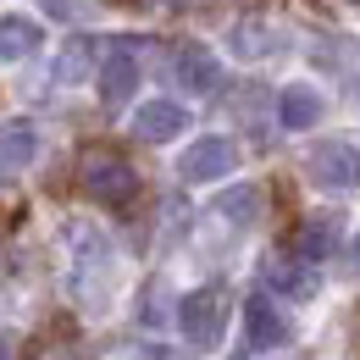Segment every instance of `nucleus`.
Returning <instances> with one entry per match:
<instances>
[{
	"instance_id": "nucleus-1",
	"label": "nucleus",
	"mask_w": 360,
	"mask_h": 360,
	"mask_svg": "<svg viewBox=\"0 0 360 360\" xmlns=\"http://www.w3.org/2000/svg\"><path fill=\"white\" fill-rule=\"evenodd\" d=\"M61 238H67V277H72V294H78V305L84 311H100L105 300H111V238L89 222V217H72V222L61 227Z\"/></svg>"
},
{
	"instance_id": "nucleus-2",
	"label": "nucleus",
	"mask_w": 360,
	"mask_h": 360,
	"mask_svg": "<svg viewBox=\"0 0 360 360\" xmlns=\"http://www.w3.org/2000/svg\"><path fill=\"white\" fill-rule=\"evenodd\" d=\"M78 183H84L89 200H105V205H128V200L139 194L134 167H128L117 150H84V161H78Z\"/></svg>"
},
{
	"instance_id": "nucleus-3",
	"label": "nucleus",
	"mask_w": 360,
	"mask_h": 360,
	"mask_svg": "<svg viewBox=\"0 0 360 360\" xmlns=\"http://www.w3.org/2000/svg\"><path fill=\"white\" fill-rule=\"evenodd\" d=\"M178 327H183V338H188L194 349H217V344H222V327H227V288L222 283L194 288L178 305Z\"/></svg>"
},
{
	"instance_id": "nucleus-4",
	"label": "nucleus",
	"mask_w": 360,
	"mask_h": 360,
	"mask_svg": "<svg viewBox=\"0 0 360 360\" xmlns=\"http://www.w3.org/2000/svg\"><path fill=\"white\" fill-rule=\"evenodd\" d=\"M233 167H238V144L222 139V134L194 139V144L178 155V178L183 183H217V178H227Z\"/></svg>"
},
{
	"instance_id": "nucleus-5",
	"label": "nucleus",
	"mask_w": 360,
	"mask_h": 360,
	"mask_svg": "<svg viewBox=\"0 0 360 360\" xmlns=\"http://www.w3.org/2000/svg\"><path fill=\"white\" fill-rule=\"evenodd\" d=\"M311 183L316 188H333V194H349L360 183V150L349 139H327L311 150Z\"/></svg>"
},
{
	"instance_id": "nucleus-6",
	"label": "nucleus",
	"mask_w": 360,
	"mask_h": 360,
	"mask_svg": "<svg viewBox=\"0 0 360 360\" xmlns=\"http://www.w3.org/2000/svg\"><path fill=\"white\" fill-rule=\"evenodd\" d=\"M139 89V50L134 45H111L100 56V100L117 111V105H128Z\"/></svg>"
},
{
	"instance_id": "nucleus-7",
	"label": "nucleus",
	"mask_w": 360,
	"mask_h": 360,
	"mask_svg": "<svg viewBox=\"0 0 360 360\" xmlns=\"http://www.w3.org/2000/svg\"><path fill=\"white\" fill-rule=\"evenodd\" d=\"M172 78H178L183 94H211L222 84V67H217V56L205 45H183L178 56H172Z\"/></svg>"
},
{
	"instance_id": "nucleus-8",
	"label": "nucleus",
	"mask_w": 360,
	"mask_h": 360,
	"mask_svg": "<svg viewBox=\"0 0 360 360\" xmlns=\"http://www.w3.org/2000/svg\"><path fill=\"white\" fill-rule=\"evenodd\" d=\"M188 128V111H183L178 100H144L134 111V134L144 144H167V139H178Z\"/></svg>"
},
{
	"instance_id": "nucleus-9",
	"label": "nucleus",
	"mask_w": 360,
	"mask_h": 360,
	"mask_svg": "<svg viewBox=\"0 0 360 360\" xmlns=\"http://www.w3.org/2000/svg\"><path fill=\"white\" fill-rule=\"evenodd\" d=\"M338 244H344V222H338L333 211L305 217V222H300V233H294V255H300V261H311V266H316V261H327Z\"/></svg>"
},
{
	"instance_id": "nucleus-10",
	"label": "nucleus",
	"mask_w": 360,
	"mask_h": 360,
	"mask_svg": "<svg viewBox=\"0 0 360 360\" xmlns=\"http://www.w3.org/2000/svg\"><path fill=\"white\" fill-rule=\"evenodd\" d=\"M244 327H250L255 349H283L288 344V316L271 305V294H250L244 300Z\"/></svg>"
},
{
	"instance_id": "nucleus-11",
	"label": "nucleus",
	"mask_w": 360,
	"mask_h": 360,
	"mask_svg": "<svg viewBox=\"0 0 360 360\" xmlns=\"http://www.w3.org/2000/svg\"><path fill=\"white\" fill-rule=\"evenodd\" d=\"M321 111H327V100H321V89H311V84H288V89L277 94V122H283V134L316 128Z\"/></svg>"
},
{
	"instance_id": "nucleus-12",
	"label": "nucleus",
	"mask_w": 360,
	"mask_h": 360,
	"mask_svg": "<svg viewBox=\"0 0 360 360\" xmlns=\"http://www.w3.org/2000/svg\"><path fill=\"white\" fill-rule=\"evenodd\" d=\"M45 45V22L28 11H0V61H28Z\"/></svg>"
},
{
	"instance_id": "nucleus-13",
	"label": "nucleus",
	"mask_w": 360,
	"mask_h": 360,
	"mask_svg": "<svg viewBox=\"0 0 360 360\" xmlns=\"http://www.w3.org/2000/svg\"><path fill=\"white\" fill-rule=\"evenodd\" d=\"M34 155H39V128L34 122H6L0 128V178L34 167Z\"/></svg>"
},
{
	"instance_id": "nucleus-14",
	"label": "nucleus",
	"mask_w": 360,
	"mask_h": 360,
	"mask_svg": "<svg viewBox=\"0 0 360 360\" xmlns=\"http://www.w3.org/2000/svg\"><path fill=\"white\" fill-rule=\"evenodd\" d=\"M266 288H277L283 300H311L316 294V266L311 261H283V255H271L266 261Z\"/></svg>"
},
{
	"instance_id": "nucleus-15",
	"label": "nucleus",
	"mask_w": 360,
	"mask_h": 360,
	"mask_svg": "<svg viewBox=\"0 0 360 360\" xmlns=\"http://www.w3.org/2000/svg\"><path fill=\"white\" fill-rule=\"evenodd\" d=\"M94 61H100V45H94V39H84V34H72L67 45L56 50L50 78H56V84H84V78L94 72Z\"/></svg>"
},
{
	"instance_id": "nucleus-16",
	"label": "nucleus",
	"mask_w": 360,
	"mask_h": 360,
	"mask_svg": "<svg viewBox=\"0 0 360 360\" xmlns=\"http://www.w3.org/2000/svg\"><path fill=\"white\" fill-rule=\"evenodd\" d=\"M233 50L250 56V61H261L271 50H283V34H277L271 22H238V28H233Z\"/></svg>"
},
{
	"instance_id": "nucleus-17",
	"label": "nucleus",
	"mask_w": 360,
	"mask_h": 360,
	"mask_svg": "<svg viewBox=\"0 0 360 360\" xmlns=\"http://www.w3.org/2000/svg\"><path fill=\"white\" fill-rule=\"evenodd\" d=\"M217 217H227V222H255L261 217V188L255 183H238V188H227L222 200H217Z\"/></svg>"
},
{
	"instance_id": "nucleus-18",
	"label": "nucleus",
	"mask_w": 360,
	"mask_h": 360,
	"mask_svg": "<svg viewBox=\"0 0 360 360\" xmlns=\"http://www.w3.org/2000/svg\"><path fill=\"white\" fill-rule=\"evenodd\" d=\"M349 266L360 271V233H355V244H349Z\"/></svg>"
}]
</instances>
